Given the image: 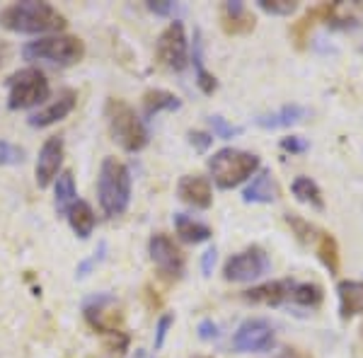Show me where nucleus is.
Returning a JSON list of instances; mask_svg holds the SVG:
<instances>
[{
	"instance_id": "obj_27",
	"label": "nucleus",
	"mask_w": 363,
	"mask_h": 358,
	"mask_svg": "<svg viewBox=\"0 0 363 358\" xmlns=\"http://www.w3.org/2000/svg\"><path fill=\"white\" fill-rule=\"evenodd\" d=\"M325 293L318 284H296L291 293V303L301 305V308H320Z\"/></svg>"
},
{
	"instance_id": "obj_22",
	"label": "nucleus",
	"mask_w": 363,
	"mask_h": 358,
	"mask_svg": "<svg viewBox=\"0 0 363 358\" xmlns=\"http://www.w3.org/2000/svg\"><path fill=\"white\" fill-rule=\"evenodd\" d=\"M179 107H182V99L167 90H148L143 95V111L148 119L160 114V111H174Z\"/></svg>"
},
{
	"instance_id": "obj_29",
	"label": "nucleus",
	"mask_w": 363,
	"mask_h": 358,
	"mask_svg": "<svg viewBox=\"0 0 363 358\" xmlns=\"http://www.w3.org/2000/svg\"><path fill=\"white\" fill-rule=\"evenodd\" d=\"M286 223L291 225V230L296 233V237L301 240V242H315V237H318L320 230H315V225H310L308 220L298 218V216H286Z\"/></svg>"
},
{
	"instance_id": "obj_28",
	"label": "nucleus",
	"mask_w": 363,
	"mask_h": 358,
	"mask_svg": "<svg viewBox=\"0 0 363 358\" xmlns=\"http://www.w3.org/2000/svg\"><path fill=\"white\" fill-rule=\"evenodd\" d=\"M194 66H196V83L199 87H201L206 95H211V92L218 87V83H216V78L208 73L206 68H203V61H201V37H199V32L194 34Z\"/></svg>"
},
{
	"instance_id": "obj_34",
	"label": "nucleus",
	"mask_w": 363,
	"mask_h": 358,
	"mask_svg": "<svg viewBox=\"0 0 363 358\" xmlns=\"http://www.w3.org/2000/svg\"><path fill=\"white\" fill-rule=\"evenodd\" d=\"M281 148L286 152H306L310 145H308V140L301 136H286V138H281Z\"/></svg>"
},
{
	"instance_id": "obj_10",
	"label": "nucleus",
	"mask_w": 363,
	"mask_h": 358,
	"mask_svg": "<svg viewBox=\"0 0 363 358\" xmlns=\"http://www.w3.org/2000/svg\"><path fill=\"white\" fill-rule=\"evenodd\" d=\"M277 344L274 327L267 320H245L233 337V349L240 354H264Z\"/></svg>"
},
{
	"instance_id": "obj_32",
	"label": "nucleus",
	"mask_w": 363,
	"mask_h": 358,
	"mask_svg": "<svg viewBox=\"0 0 363 358\" xmlns=\"http://www.w3.org/2000/svg\"><path fill=\"white\" fill-rule=\"evenodd\" d=\"M22 160H25V150L8 140H0V165H20Z\"/></svg>"
},
{
	"instance_id": "obj_21",
	"label": "nucleus",
	"mask_w": 363,
	"mask_h": 358,
	"mask_svg": "<svg viewBox=\"0 0 363 358\" xmlns=\"http://www.w3.org/2000/svg\"><path fill=\"white\" fill-rule=\"evenodd\" d=\"M174 228H177L179 240H184V242H189V245L206 242L211 237V228L194 218H189L186 213H174Z\"/></svg>"
},
{
	"instance_id": "obj_39",
	"label": "nucleus",
	"mask_w": 363,
	"mask_h": 358,
	"mask_svg": "<svg viewBox=\"0 0 363 358\" xmlns=\"http://www.w3.org/2000/svg\"><path fill=\"white\" fill-rule=\"evenodd\" d=\"M216 259H218V252H216V247H211V250L203 252V257H201V272H203V276L213 274Z\"/></svg>"
},
{
	"instance_id": "obj_8",
	"label": "nucleus",
	"mask_w": 363,
	"mask_h": 358,
	"mask_svg": "<svg viewBox=\"0 0 363 358\" xmlns=\"http://www.w3.org/2000/svg\"><path fill=\"white\" fill-rule=\"evenodd\" d=\"M272 269L267 252L262 247H247L245 252H238L223 267V279L233 284H245V281H255L264 276Z\"/></svg>"
},
{
	"instance_id": "obj_37",
	"label": "nucleus",
	"mask_w": 363,
	"mask_h": 358,
	"mask_svg": "<svg viewBox=\"0 0 363 358\" xmlns=\"http://www.w3.org/2000/svg\"><path fill=\"white\" fill-rule=\"evenodd\" d=\"M148 10H150V13H155V15L167 17V15H174V10H177V5H174V3H167V0H160V3H155V0H150V3H148Z\"/></svg>"
},
{
	"instance_id": "obj_23",
	"label": "nucleus",
	"mask_w": 363,
	"mask_h": 358,
	"mask_svg": "<svg viewBox=\"0 0 363 358\" xmlns=\"http://www.w3.org/2000/svg\"><path fill=\"white\" fill-rule=\"evenodd\" d=\"M315 252H318L320 262L327 267L330 274H339V245L330 233H318L315 237Z\"/></svg>"
},
{
	"instance_id": "obj_41",
	"label": "nucleus",
	"mask_w": 363,
	"mask_h": 358,
	"mask_svg": "<svg viewBox=\"0 0 363 358\" xmlns=\"http://www.w3.org/2000/svg\"><path fill=\"white\" fill-rule=\"evenodd\" d=\"M133 358H150L148 354H145V351L143 349H136V356H133Z\"/></svg>"
},
{
	"instance_id": "obj_20",
	"label": "nucleus",
	"mask_w": 363,
	"mask_h": 358,
	"mask_svg": "<svg viewBox=\"0 0 363 358\" xmlns=\"http://www.w3.org/2000/svg\"><path fill=\"white\" fill-rule=\"evenodd\" d=\"M68 223L73 228V233L78 235L80 240L90 237L92 228H95V211L90 208V203L85 201H75L73 206L68 208Z\"/></svg>"
},
{
	"instance_id": "obj_9",
	"label": "nucleus",
	"mask_w": 363,
	"mask_h": 358,
	"mask_svg": "<svg viewBox=\"0 0 363 358\" xmlns=\"http://www.w3.org/2000/svg\"><path fill=\"white\" fill-rule=\"evenodd\" d=\"M85 320L92 330L104 334V337L121 334V325H124V315L116 308V301L109 293L95 296L85 303Z\"/></svg>"
},
{
	"instance_id": "obj_12",
	"label": "nucleus",
	"mask_w": 363,
	"mask_h": 358,
	"mask_svg": "<svg viewBox=\"0 0 363 358\" xmlns=\"http://www.w3.org/2000/svg\"><path fill=\"white\" fill-rule=\"evenodd\" d=\"M63 165V138L51 136L39 150V160H37V184L49 186L51 179L58 174V169Z\"/></svg>"
},
{
	"instance_id": "obj_16",
	"label": "nucleus",
	"mask_w": 363,
	"mask_h": 358,
	"mask_svg": "<svg viewBox=\"0 0 363 358\" xmlns=\"http://www.w3.org/2000/svg\"><path fill=\"white\" fill-rule=\"evenodd\" d=\"M177 196L194 208H208L213 203V191H211L208 179L199 177V174H186V177L179 179Z\"/></svg>"
},
{
	"instance_id": "obj_17",
	"label": "nucleus",
	"mask_w": 363,
	"mask_h": 358,
	"mask_svg": "<svg viewBox=\"0 0 363 358\" xmlns=\"http://www.w3.org/2000/svg\"><path fill=\"white\" fill-rule=\"evenodd\" d=\"M337 293L342 320H351L363 313V281H339Z\"/></svg>"
},
{
	"instance_id": "obj_40",
	"label": "nucleus",
	"mask_w": 363,
	"mask_h": 358,
	"mask_svg": "<svg viewBox=\"0 0 363 358\" xmlns=\"http://www.w3.org/2000/svg\"><path fill=\"white\" fill-rule=\"evenodd\" d=\"M281 358H306V356H303L301 351H296V349H284Z\"/></svg>"
},
{
	"instance_id": "obj_15",
	"label": "nucleus",
	"mask_w": 363,
	"mask_h": 358,
	"mask_svg": "<svg viewBox=\"0 0 363 358\" xmlns=\"http://www.w3.org/2000/svg\"><path fill=\"white\" fill-rule=\"evenodd\" d=\"M255 25V15L250 13V8L245 3H240V0L223 3V8H220V27H223L225 34H250Z\"/></svg>"
},
{
	"instance_id": "obj_7",
	"label": "nucleus",
	"mask_w": 363,
	"mask_h": 358,
	"mask_svg": "<svg viewBox=\"0 0 363 358\" xmlns=\"http://www.w3.org/2000/svg\"><path fill=\"white\" fill-rule=\"evenodd\" d=\"M155 58L160 66H165L169 70H184L186 61H189V54H186V34H184V25L182 22H169V25L162 29V34L157 37L155 44Z\"/></svg>"
},
{
	"instance_id": "obj_4",
	"label": "nucleus",
	"mask_w": 363,
	"mask_h": 358,
	"mask_svg": "<svg viewBox=\"0 0 363 358\" xmlns=\"http://www.w3.org/2000/svg\"><path fill=\"white\" fill-rule=\"evenodd\" d=\"M208 169L218 189H233L259 169V157L247 150L223 148L213 152V157L208 160Z\"/></svg>"
},
{
	"instance_id": "obj_24",
	"label": "nucleus",
	"mask_w": 363,
	"mask_h": 358,
	"mask_svg": "<svg viewBox=\"0 0 363 358\" xmlns=\"http://www.w3.org/2000/svg\"><path fill=\"white\" fill-rule=\"evenodd\" d=\"M291 189H294V196L301 203H308V206H313V208H318V211L325 208V198H322L320 186L315 184V181L310 179V177H298Z\"/></svg>"
},
{
	"instance_id": "obj_6",
	"label": "nucleus",
	"mask_w": 363,
	"mask_h": 358,
	"mask_svg": "<svg viewBox=\"0 0 363 358\" xmlns=\"http://www.w3.org/2000/svg\"><path fill=\"white\" fill-rule=\"evenodd\" d=\"M51 85L39 68H22L8 78V107L10 109H29L49 99Z\"/></svg>"
},
{
	"instance_id": "obj_25",
	"label": "nucleus",
	"mask_w": 363,
	"mask_h": 358,
	"mask_svg": "<svg viewBox=\"0 0 363 358\" xmlns=\"http://www.w3.org/2000/svg\"><path fill=\"white\" fill-rule=\"evenodd\" d=\"M78 201L75 196V179H73V172H61L56 179V208L58 213H68V208Z\"/></svg>"
},
{
	"instance_id": "obj_18",
	"label": "nucleus",
	"mask_w": 363,
	"mask_h": 358,
	"mask_svg": "<svg viewBox=\"0 0 363 358\" xmlns=\"http://www.w3.org/2000/svg\"><path fill=\"white\" fill-rule=\"evenodd\" d=\"M277 196H279V186H277V181L272 179L269 169H262L242 191V198L247 203H274Z\"/></svg>"
},
{
	"instance_id": "obj_3",
	"label": "nucleus",
	"mask_w": 363,
	"mask_h": 358,
	"mask_svg": "<svg viewBox=\"0 0 363 358\" xmlns=\"http://www.w3.org/2000/svg\"><path fill=\"white\" fill-rule=\"evenodd\" d=\"M104 116H107L109 133L116 143L126 152H138L148 145V128H145L143 119L136 114V109L124 99L109 97L104 104Z\"/></svg>"
},
{
	"instance_id": "obj_2",
	"label": "nucleus",
	"mask_w": 363,
	"mask_h": 358,
	"mask_svg": "<svg viewBox=\"0 0 363 358\" xmlns=\"http://www.w3.org/2000/svg\"><path fill=\"white\" fill-rule=\"evenodd\" d=\"M97 196L104 216L116 218L128 208L131 201V172L116 157H104L97 177Z\"/></svg>"
},
{
	"instance_id": "obj_19",
	"label": "nucleus",
	"mask_w": 363,
	"mask_h": 358,
	"mask_svg": "<svg viewBox=\"0 0 363 358\" xmlns=\"http://www.w3.org/2000/svg\"><path fill=\"white\" fill-rule=\"evenodd\" d=\"M306 116H308V109L301 107V104H284L279 111L257 116L255 124L262 126V128H286V126L301 124Z\"/></svg>"
},
{
	"instance_id": "obj_14",
	"label": "nucleus",
	"mask_w": 363,
	"mask_h": 358,
	"mask_svg": "<svg viewBox=\"0 0 363 358\" xmlns=\"http://www.w3.org/2000/svg\"><path fill=\"white\" fill-rule=\"evenodd\" d=\"M75 102H78L75 90H63L61 95L49 104V107H44L42 111H37V114L29 116V124H32L34 128H44V126L56 124V121L66 119L70 111L75 109Z\"/></svg>"
},
{
	"instance_id": "obj_30",
	"label": "nucleus",
	"mask_w": 363,
	"mask_h": 358,
	"mask_svg": "<svg viewBox=\"0 0 363 358\" xmlns=\"http://www.w3.org/2000/svg\"><path fill=\"white\" fill-rule=\"evenodd\" d=\"M208 124H211V128H213V136H216V138H223V140L233 138V136H240V131H242V128H240V126L228 124V121L223 119V116H218V114L211 116Z\"/></svg>"
},
{
	"instance_id": "obj_31",
	"label": "nucleus",
	"mask_w": 363,
	"mask_h": 358,
	"mask_svg": "<svg viewBox=\"0 0 363 358\" xmlns=\"http://www.w3.org/2000/svg\"><path fill=\"white\" fill-rule=\"evenodd\" d=\"M259 8L269 15H291L298 10V3L294 0H259Z\"/></svg>"
},
{
	"instance_id": "obj_38",
	"label": "nucleus",
	"mask_w": 363,
	"mask_h": 358,
	"mask_svg": "<svg viewBox=\"0 0 363 358\" xmlns=\"http://www.w3.org/2000/svg\"><path fill=\"white\" fill-rule=\"evenodd\" d=\"M102 257H104V245L99 247V252H95V254L90 257V259H85L83 264H80L78 272H75V274H78V279H83V276H87V272H90V269L95 267V264L102 262Z\"/></svg>"
},
{
	"instance_id": "obj_36",
	"label": "nucleus",
	"mask_w": 363,
	"mask_h": 358,
	"mask_svg": "<svg viewBox=\"0 0 363 358\" xmlns=\"http://www.w3.org/2000/svg\"><path fill=\"white\" fill-rule=\"evenodd\" d=\"M199 337L203 342H211V339H218V325L213 320H201L199 322Z\"/></svg>"
},
{
	"instance_id": "obj_1",
	"label": "nucleus",
	"mask_w": 363,
	"mask_h": 358,
	"mask_svg": "<svg viewBox=\"0 0 363 358\" xmlns=\"http://www.w3.org/2000/svg\"><path fill=\"white\" fill-rule=\"evenodd\" d=\"M63 17L54 5L27 0V3H13L0 10V27L20 34H44V32H61L66 29Z\"/></svg>"
},
{
	"instance_id": "obj_26",
	"label": "nucleus",
	"mask_w": 363,
	"mask_h": 358,
	"mask_svg": "<svg viewBox=\"0 0 363 358\" xmlns=\"http://www.w3.org/2000/svg\"><path fill=\"white\" fill-rule=\"evenodd\" d=\"M318 20H322V5L308 10V13L303 15L294 27H291L289 34H291V39H294V44L298 46V49H303V46H306V42L310 39V29L315 27V22H318Z\"/></svg>"
},
{
	"instance_id": "obj_33",
	"label": "nucleus",
	"mask_w": 363,
	"mask_h": 358,
	"mask_svg": "<svg viewBox=\"0 0 363 358\" xmlns=\"http://www.w3.org/2000/svg\"><path fill=\"white\" fill-rule=\"evenodd\" d=\"M174 317L172 315H162L160 320H157V330H155V349H162V344H165V337H167V330L172 327Z\"/></svg>"
},
{
	"instance_id": "obj_11",
	"label": "nucleus",
	"mask_w": 363,
	"mask_h": 358,
	"mask_svg": "<svg viewBox=\"0 0 363 358\" xmlns=\"http://www.w3.org/2000/svg\"><path fill=\"white\" fill-rule=\"evenodd\" d=\"M148 252H150V259L160 269L162 276H167V279H182V276H184V267H186L184 252H182L167 235H162V233L153 235L148 242Z\"/></svg>"
},
{
	"instance_id": "obj_13",
	"label": "nucleus",
	"mask_w": 363,
	"mask_h": 358,
	"mask_svg": "<svg viewBox=\"0 0 363 358\" xmlns=\"http://www.w3.org/2000/svg\"><path fill=\"white\" fill-rule=\"evenodd\" d=\"M294 281L291 279H281V281H269V284L255 286V289L245 291L242 298L247 303L255 305H281V303H291V293H294Z\"/></svg>"
},
{
	"instance_id": "obj_35",
	"label": "nucleus",
	"mask_w": 363,
	"mask_h": 358,
	"mask_svg": "<svg viewBox=\"0 0 363 358\" xmlns=\"http://www.w3.org/2000/svg\"><path fill=\"white\" fill-rule=\"evenodd\" d=\"M189 140H191V145H194L199 152H203V150L211 148V143H213V136H211V133H203V131H191Z\"/></svg>"
},
{
	"instance_id": "obj_5",
	"label": "nucleus",
	"mask_w": 363,
	"mask_h": 358,
	"mask_svg": "<svg viewBox=\"0 0 363 358\" xmlns=\"http://www.w3.org/2000/svg\"><path fill=\"white\" fill-rule=\"evenodd\" d=\"M22 56L27 61H46L51 66L68 68L83 61L85 44L78 37H68V34H63V37H44L37 39V42H29L22 49Z\"/></svg>"
}]
</instances>
